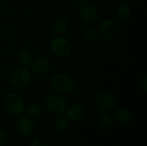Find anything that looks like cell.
Wrapping results in <instances>:
<instances>
[{"label": "cell", "instance_id": "6da1fadb", "mask_svg": "<svg viewBox=\"0 0 147 146\" xmlns=\"http://www.w3.org/2000/svg\"><path fill=\"white\" fill-rule=\"evenodd\" d=\"M3 106L7 114L11 117H18L24 112L25 102L20 95L16 92H9L3 97Z\"/></svg>", "mask_w": 147, "mask_h": 146}, {"label": "cell", "instance_id": "7a4b0ae2", "mask_svg": "<svg viewBox=\"0 0 147 146\" xmlns=\"http://www.w3.org/2000/svg\"><path fill=\"white\" fill-rule=\"evenodd\" d=\"M32 72L28 66H22L14 70L9 77V84L16 89H23L32 83Z\"/></svg>", "mask_w": 147, "mask_h": 146}, {"label": "cell", "instance_id": "3957f363", "mask_svg": "<svg viewBox=\"0 0 147 146\" xmlns=\"http://www.w3.org/2000/svg\"><path fill=\"white\" fill-rule=\"evenodd\" d=\"M45 109L53 114V115H61L65 114L67 108V101L63 95L53 93L47 95L43 102Z\"/></svg>", "mask_w": 147, "mask_h": 146}, {"label": "cell", "instance_id": "277c9868", "mask_svg": "<svg viewBox=\"0 0 147 146\" xmlns=\"http://www.w3.org/2000/svg\"><path fill=\"white\" fill-rule=\"evenodd\" d=\"M51 86L53 89L60 95H66L75 89V84L72 78L66 73H55L51 78Z\"/></svg>", "mask_w": 147, "mask_h": 146}, {"label": "cell", "instance_id": "5b68a950", "mask_svg": "<svg viewBox=\"0 0 147 146\" xmlns=\"http://www.w3.org/2000/svg\"><path fill=\"white\" fill-rule=\"evenodd\" d=\"M50 51L59 58L68 57L72 52V45L68 38L61 35H55L49 43Z\"/></svg>", "mask_w": 147, "mask_h": 146}, {"label": "cell", "instance_id": "8992f818", "mask_svg": "<svg viewBox=\"0 0 147 146\" xmlns=\"http://www.w3.org/2000/svg\"><path fill=\"white\" fill-rule=\"evenodd\" d=\"M97 34L102 38L110 40L117 37L121 32V25L115 19L108 18L102 20L97 27Z\"/></svg>", "mask_w": 147, "mask_h": 146}, {"label": "cell", "instance_id": "52a82bcc", "mask_svg": "<svg viewBox=\"0 0 147 146\" xmlns=\"http://www.w3.org/2000/svg\"><path fill=\"white\" fill-rule=\"evenodd\" d=\"M95 104L100 113L110 114L115 108L116 100L111 92L108 90H101L96 95Z\"/></svg>", "mask_w": 147, "mask_h": 146}, {"label": "cell", "instance_id": "ba28073f", "mask_svg": "<svg viewBox=\"0 0 147 146\" xmlns=\"http://www.w3.org/2000/svg\"><path fill=\"white\" fill-rule=\"evenodd\" d=\"M51 66H52V62L50 59L47 56L40 55L32 59L28 68L30 71L33 72L34 74L41 76L47 74L50 71Z\"/></svg>", "mask_w": 147, "mask_h": 146}, {"label": "cell", "instance_id": "9c48e42d", "mask_svg": "<svg viewBox=\"0 0 147 146\" xmlns=\"http://www.w3.org/2000/svg\"><path fill=\"white\" fill-rule=\"evenodd\" d=\"M78 13L80 20L84 23H94L98 19V11L96 8L87 3L81 4Z\"/></svg>", "mask_w": 147, "mask_h": 146}, {"label": "cell", "instance_id": "30bf717a", "mask_svg": "<svg viewBox=\"0 0 147 146\" xmlns=\"http://www.w3.org/2000/svg\"><path fill=\"white\" fill-rule=\"evenodd\" d=\"M16 129L17 133L22 137L30 136L34 130V124L32 119L27 115L19 116L16 123Z\"/></svg>", "mask_w": 147, "mask_h": 146}, {"label": "cell", "instance_id": "8fae6325", "mask_svg": "<svg viewBox=\"0 0 147 146\" xmlns=\"http://www.w3.org/2000/svg\"><path fill=\"white\" fill-rule=\"evenodd\" d=\"M112 113H113L112 120L118 125L127 126L132 121L133 114L128 108L125 107H120L115 108Z\"/></svg>", "mask_w": 147, "mask_h": 146}, {"label": "cell", "instance_id": "7c38bea8", "mask_svg": "<svg viewBox=\"0 0 147 146\" xmlns=\"http://www.w3.org/2000/svg\"><path fill=\"white\" fill-rule=\"evenodd\" d=\"M65 114V117L69 121L76 123L83 119L84 112L80 105L71 104L70 106H67Z\"/></svg>", "mask_w": 147, "mask_h": 146}, {"label": "cell", "instance_id": "4fadbf2b", "mask_svg": "<svg viewBox=\"0 0 147 146\" xmlns=\"http://www.w3.org/2000/svg\"><path fill=\"white\" fill-rule=\"evenodd\" d=\"M17 60L22 66H29L33 57V52L28 47H22L17 52Z\"/></svg>", "mask_w": 147, "mask_h": 146}, {"label": "cell", "instance_id": "5bb4252c", "mask_svg": "<svg viewBox=\"0 0 147 146\" xmlns=\"http://www.w3.org/2000/svg\"><path fill=\"white\" fill-rule=\"evenodd\" d=\"M132 15V9L128 3H122L118 6L116 9V17L120 22H125L130 18Z\"/></svg>", "mask_w": 147, "mask_h": 146}, {"label": "cell", "instance_id": "9a60e30c", "mask_svg": "<svg viewBox=\"0 0 147 146\" xmlns=\"http://www.w3.org/2000/svg\"><path fill=\"white\" fill-rule=\"evenodd\" d=\"M24 113L28 117H29L32 120L37 119L41 115L42 108L37 103H29L28 106H25Z\"/></svg>", "mask_w": 147, "mask_h": 146}, {"label": "cell", "instance_id": "2e32d148", "mask_svg": "<svg viewBox=\"0 0 147 146\" xmlns=\"http://www.w3.org/2000/svg\"><path fill=\"white\" fill-rule=\"evenodd\" d=\"M113 125L112 117L109 114H102L97 119V127L102 131H108Z\"/></svg>", "mask_w": 147, "mask_h": 146}, {"label": "cell", "instance_id": "e0dca14e", "mask_svg": "<svg viewBox=\"0 0 147 146\" xmlns=\"http://www.w3.org/2000/svg\"><path fill=\"white\" fill-rule=\"evenodd\" d=\"M67 28H68L67 21L62 17L57 18L53 23V31L56 35L63 34L67 30Z\"/></svg>", "mask_w": 147, "mask_h": 146}, {"label": "cell", "instance_id": "ac0fdd59", "mask_svg": "<svg viewBox=\"0 0 147 146\" xmlns=\"http://www.w3.org/2000/svg\"><path fill=\"white\" fill-rule=\"evenodd\" d=\"M54 128L59 133H65L69 128V120L64 115H58L54 121Z\"/></svg>", "mask_w": 147, "mask_h": 146}, {"label": "cell", "instance_id": "d6986e66", "mask_svg": "<svg viewBox=\"0 0 147 146\" xmlns=\"http://www.w3.org/2000/svg\"><path fill=\"white\" fill-rule=\"evenodd\" d=\"M97 35V30L93 27H88L82 30L81 36L84 40H92Z\"/></svg>", "mask_w": 147, "mask_h": 146}, {"label": "cell", "instance_id": "ffe728a7", "mask_svg": "<svg viewBox=\"0 0 147 146\" xmlns=\"http://www.w3.org/2000/svg\"><path fill=\"white\" fill-rule=\"evenodd\" d=\"M9 136L5 130L0 129V146H4L8 142Z\"/></svg>", "mask_w": 147, "mask_h": 146}, {"label": "cell", "instance_id": "44dd1931", "mask_svg": "<svg viewBox=\"0 0 147 146\" xmlns=\"http://www.w3.org/2000/svg\"><path fill=\"white\" fill-rule=\"evenodd\" d=\"M29 146H49V145L43 139L36 138V139L32 140V142H31Z\"/></svg>", "mask_w": 147, "mask_h": 146}, {"label": "cell", "instance_id": "7402d4cb", "mask_svg": "<svg viewBox=\"0 0 147 146\" xmlns=\"http://www.w3.org/2000/svg\"><path fill=\"white\" fill-rule=\"evenodd\" d=\"M140 89L146 94L147 92V77H144L142 78V80L140 81Z\"/></svg>", "mask_w": 147, "mask_h": 146}, {"label": "cell", "instance_id": "603a6c76", "mask_svg": "<svg viewBox=\"0 0 147 146\" xmlns=\"http://www.w3.org/2000/svg\"><path fill=\"white\" fill-rule=\"evenodd\" d=\"M75 1H76V3H78L79 4H84L88 2V0H75Z\"/></svg>", "mask_w": 147, "mask_h": 146}, {"label": "cell", "instance_id": "cb8c5ba5", "mask_svg": "<svg viewBox=\"0 0 147 146\" xmlns=\"http://www.w3.org/2000/svg\"><path fill=\"white\" fill-rule=\"evenodd\" d=\"M140 1H141V2H145L146 0H140Z\"/></svg>", "mask_w": 147, "mask_h": 146}]
</instances>
